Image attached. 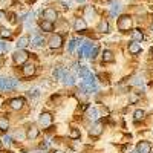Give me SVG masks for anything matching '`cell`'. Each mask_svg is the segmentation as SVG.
I'll return each instance as SVG.
<instances>
[{
  "instance_id": "1",
  "label": "cell",
  "mask_w": 153,
  "mask_h": 153,
  "mask_svg": "<svg viewBox=\"0 0 153 153\" xmlns=\"http://www.w3.org/2000/svg\"><path fill=\"white\" fill-rule=\"evenodd\" d=\"M28 58H29V54H28L25 49H19V51H16L14 55H12V60H14L16 65H25Z\"/></svg>"
},
{
  "instance_id": "2",
  "label": "cell",
  "mask_w": 153,
  "mask_h": 153,
  "mask_svg": "<svg viewBox=\"0 0 153 153\" xmlns=\"http://www.w3.org/2000/svg\"><path fill=\"white\" fill-rule=\"evenodd\" d=\"M132 28V19L129 16H121L118 19V29L121 32H126V31H129Z\"/></svg>"
},
{
  "instance_id": "3",
  "label": "cell",
  "mask_w": 153,
  "mask_h": 153,
  "mask_svg": "<svg viewBox=\"0 0 153 153\" xmlns=\"http://www.w3.org/2000/svg\"><path fill=\"white\" fill-rule=\"evenodd\" d=\"M17 86V80L12 78H0V89L2 91H11Z\"/></svg>"
},
{
  "instance_id": "4",
  "label": "cell",
  "mask_w": 153,
  "mask_h": 153,
  "mask_svg": "<svg viewBox=\"0 0 153 153\" xmlns=\"http://www.w3.org/2000/svg\"><path fill=\"white\" fill-rule=\"evenodd\" d=\"M38 124H40L42 127H49L51 124H52V115H51L49 112H43L40 115V118H38Z\"/></svg>"
},
{
  "instance_id": "5",
  "label": "cell",
  "mask_w": 153,
  "mask_h": 153,
  "mask_svg": "<svg viewBox=\"0 0 153 153\" xmlns=\"http://www.w3.org/2000/svg\"><path fill=\"white\" fill-rule=\"evenodd\" d=\"M61 45H63V37L60 34H55V35H52L49 38V48L58 49V48H61Z\"/></svg>"
},
{
  "instance_id": "6",
  "label": "cell",
  "mask_w": 153,
  "mask_h": 153,
  "mask_svg": "<svg viewBox=\"0 0 153 153\" xmlns=\"http://www.w3.org/2000/svg\"><path fill=\"white\" fill-rule=\"evenodd\" d=\"M101 133H103V123H95L92 127H91V130H89V135H91L92 138H98Z\"/></svg>"
},
{
  "instance_id": "7",
  "label": "cell",
  "mask_w": 153,
  "mask_h": 153,
  "mask_svg": "<svg viewBox=\"0 0 153 153\" xmlns=\"http://www.w3.org/2000/svg\"><path fill=\"white\" fill-rule=\"evenodd\" d=\"M136 153H152V144L149 141H141L136 146Z\"/></svg>"
},
{
  "instance_id": "8",
  "label": "cell",
  "mask_w": 153,
  "mask_h": 153,
  "mask_svg": "<svg viewBox=\"0 0 153 153\" xmlns=\"http://www.w3.org/2000/svg\"><path fill=\"white\" fill-rule=\"evenodd\" d=\"M25 135H26V138L28 139H31V141H32V139H35V138H38V135H40V130H38L37 129V126H29L28 127V130H26V133H25Z\"/></svg>"
},
{
  "instance_id": "9",
  "label": "cell",
  "mask_w": 153,
  "mask_h": 153,
  "mask_svg": "<svg viewBox=\"0 0 153 153\" xmlns=\"http://www.w3.org/2000/svg\"><path fill=\"white\" fill-rule=\"evenodd\" d=\"M43 19L48 20V22H54L57 19V11L54 8H48L43 11Z\"/></svg>"
},
{
  "instance_id": "10",
  "label": "cell",
  "mask_w": 153,
  "mask_h": 153,
  "mask_svg": "<svg viewBox=\"0 0 153 153\" xmlns=\"http://www.w3.org/2000/svg\"><path fill=\"white\" fill-rule=\"evenodd\" d=\"M23 104H25V100L23 98H14L9 101V106L12 110H22L23 109Z\"/></svg>"
},
{
  "instance_id": "11",
  "label": "cell",
  "mask_w": 153,
  "mask_h": 153,
  "mask_svg": "<svg viewBox=\"0 0 153 153\" xmlns=\"http://www.w3.org/2000/svg\"><path fill=\"white\" fill-rule=\"evenodd\" d=\"M74 28H75V31L81 32V31H84V29L87 28V22H86L84 19H76L75 23H74Z\"/></svg>"
},
{
  "instance_id": "12",
  "label": "cell",
  "mask_w": 153,
  "mask_h": 153,
  "mask_svg": "<svg viewBox=\"0 0 153 153\" xmlns=\"http://www.w3.org/2000/svg\"><path fill=\"white\" fill-rule=\"evenodd\" d=\"M129 52L133 54V55H138L139 52H141V43H139V42L129 43Z\"/></svg>"
},
{
  "instance_id": "13",
  "label": "cell",
  "mask_w": 153,
  "mask_h": 153,
  "mask_svg": "<svg viewBox=\"0 0 153 153\" xmlns=\"http://www.w3.org/2000/svg\"><path fill=\"white\" fill-rule=\"evenodd\" d=\"M101 57H103V61H104V63H113V61H115L113 52H112V51H109V49L103 51V52H101Z\"/></svg>"
},
{
  "instance_id": "14",
  "label": "cell",
  "mask_w": 153,
  "mask_h": 153,
  "mask_svg": "<svg viewBox=\"0 0 153 153\" xmlns=\"http://www.w3.org/2000/svg\"><path fill=\"white\" fill-rule=\"evenodd\" d=\"M130 37H132L133 42H141L143 38H144V34H143L141 29H133V31L130 32Z\"/></svg>"
},
{
  "instance_id": "15",
  "label": "cell",
  "mask_w": 153,
  "mask_h": 153,
  "mask_svg": "<svg viewBox=\"0 0 153 153\" xmlns=\"http://www.w3.org/2000/svg\"><path fill=\"white\" fill-rule=\"evenodd\" d=\"M40 28H42V31H45V32H51V31H54V23H52V22H48V20H43V22L40 23Z\"/></svg>"
},
{
  "instance_id": "16",
  "label": "cell",
  "mask_w": 153,
  "mask_h": 153,
  "mask_svg": "<svg viewBox=\"0 0 153 153\" xmlns=\"http://www.w3.org/2000/svg\"><path fill=\"white\" fill-rule=\"evenodd\" d=\"M35 74V66L34 65H25L23 66V75L25 76H32Z\"/></svg>"
},
{
  "instance_id": "17",
  "label": "cell",
  "mask_w": 153,
  "mask_h": 153,
  "mask_svg": "<svg viewBox=\"0 0 153 153\" xmlns=\"http://www.w3.org/2000/svg\"><path fill=\"white\" fill-rule=\"evenodd\" d=\"M84 19L86 20H94L95 19V9L92 6H87L84 9Z\"/></svg>"
},
{
  "instance_id": "18",
  "label": "cell",
  "mask_w": 153,
  "mask_h": 153,
  "mask_svg": "<svg viewBox=\"0 0 153 153\" xmlns=\"http://www.w3.org/2000/svg\"><path fill=\"white\" fill-rule=\"evenodd\" d=\"M29 42H31V40H29V37H26V35H25V37H20V38H19V42H17L19 49H25L28 45H31Z\"/></svg>"
},
{
  "instance_id": "19",
  "label": "cell",
  "mask_w": 153,
  "mask_h": 153,
  "mask_svg": "<svg viewBox=\"0 0 153 153\" xmlns=\"http://www.w3.org/2000/svg\"><path fill=\"white\" fill-rule=\"evenodd\" d=\"M32 45H34L35 48H42V46H45V38L40 37V35H35V37L32 38Z\"/></svg>"
},
{
  "instance_id": "20",
  "label": "cell",
  "mask_w": 153,
  "mask_h": 153,
  "mask_svg": "<svg viewBox=\"0 0 153 153\" xmlns=\"http://www.w3.org/2000/svg\"><path fill=\"white\" fill-rule=\"evenodd\" d=\"M98 31L100 32H109V22L107 20H101L100 22V25H98Z\"/></svg>"
},
{
  "instance_id": "21",
  "label": "cell",
  "mask_w": 153,
  "mask_h": 153,
  "mask_svg": "<svg viewBox=\"0 0 153 153\" xmlns=\"http://www.w3.org/2000/svg\"><path fill=\"white\" fill-rule=\"evenodd\" d=\"M144 117H146V112H144L143 109H138V110H135V113H133V120H135V121H141V120H144Z\"/></svg>"
},
{
  "instance_id": "22",
  "label": "cell",
  "mask_w": 153,
  "mask_h": 153,
  "mask_svg": "<svg viewBox=\"0 0 153 153\" xmlns=\"http://www.w3.org/2000/svg\"><path fill=\"white\" fill-rule=\"evenodd\" d=\"M9 129V121L6 120V117H0V130L6 132Z\"/></svg>"
},
{
  "instance_id": "23",
  "label": "cell",
  "mask_w": 153,
  "mask_h": 153,
  "mask_svg": "<svg viewBox=\"0 0 153 153\" xmlns=\"http://www.w3.org/2000/svg\"><path fill=\"white\" fill-rule=\"evenodd\" d=\"M98 115H100V112H98V109H97V107L89 109V112H87L89 120H97V118H98Z\"/></svg>"
},
{
  "instance_id": "24",
  "label": "cell",
  "mask_w": 153,
  "mask_h": 153,
  "mask_svg": "<svg viewBox=\"0 0 153 153\" xmlns=\"http://www.w3.org/2000/svg\"><path fill=\"white\" fill-rule=\"evenodd\" d=\"M120 9H121L120 3H117V5H112V8H110V14H112V16H117L118 12H120Z\"/></svg>"
},
{
  "instance_id": "25",
  "label": "cell",
  "mask_w": 153,
  "mask_h": 153,
  "mask_svg": "<svg viewBox=\"0 0 153 153\" xmlns=\"http://www.w3.org/2000/svg\"><path fill=\"white\" fill-rule=\"evenodd\" d=\"M71 138H72V139H78V138H80V130L74 127V129L71 130Z\"/></svg>"
},
{
  "instance_id": "26",
  "label": "cell",
  "mask_w": 153,
  "mask_h": 153,
  "mask_svg": "<svg viewBox=\"0 0 153 153\" xmlns=\"http://www.w3.org/2000/svg\"><path fill=\"white\" fill-rule=\"evenodd\" d=\"M76 45H80V43H76V40H75V38H72V40L69 42V52H74Z\"/></svg>"
},
{
  "instance_id": "27",
  "label": "cell",
  "mask_w": 153,
  "mask_h": 153,
  "mask_svg": "<svg viewBox=\"0 0 153 153\" xmlns=\"http://www.w3.org/2000/svg\"><path fill=\"white\" fill-rule=\"evenodd\" d=\"M14 138H16V139H20V141H22V139L26 138V135H25L23 132H20V130H17V132L14 133Z\"/></svg>"
},
{
  "instance_id": "28",
  "label": "cell",
  "mask_w": 153,
  "mask_h": 153,
  "mask_svg": "<svg viewBox=\"0 0 153 153\" xmlns=\"http://www.w3.org/2000/svg\"><path fill=\"white\" fill-rule=\"evenodd\" d=\"M2 141H3V144H5L6 147H9V146H11V141H12V139H11L9 136H3V138H2Z\"/></svg>"
},
{
  "instance_id": "29",
  "label": "cell",
  "mask_w": 153,
  "mask_h": 153,
  "mask_svg": "<svg viewBox=\"0 0 153 153\" xmlns=\"http://www.w3.org/2000/svg\"><path fill=\"white\" fill-rule=\"evenodd\" d=\"M0 34H2V37H9L11 35V32L8 29H2V32H0Z\"/></svg>"
},
{
  "instance_id": "30",
  "label": "cell",
  "mask_w": 153,
  "mask_h": 153,
  "mask_svg": "<svg viewBox=\"0 0 153 153\" xmlns=\"http://www.w3.org/2000/svg\"><path fill=\"white\" fill-rule=\"evenodd\" d=\"M40 94H38V89H34L32 92H29V97H38Z\"/></svg>"
},
{
  "instance_id": "31",
  "label": "cell",
  "mask_w": 153,
  "mask_h": 153,
  "mask_svg": "<svg viewBox=\"0 0 153 153\" xmlns=\"http://www.w3.org/2000/svg\"><path fill=\"white\" fill-rule=\"evenodd\" d=\"M5 19H6V14H5L3 11H0V22H3Z\"/></svg>"
},
{
  "instance_id": "32",
  "label": "cell",
  "mask_w": 153,
  "mask_h": 153,
  "mask_svg": "<svg viewBox=\"0 0 153 153\" xmlns=\"http://www.w3.org/2000/svg\"><path fill=\"white\" fill-rule=\"evenodd\" d=\"M11 2H12V0H2V5H3V6H5V5H6V6H9V5H11Z\"/></svg>"
},
{
  "instance_id": "33",
  "label": "cell",
  "mask_w": 153,
  "mask_h": 153,
  "mask_svg": "<svg viewBox=\"0 0 153 153\" xmlns=\"http://www.w3.org/2000/svg\"><path fill=\"white\" fill-rule=\"evenodd\" d=\"M3 51H5V43H3L2 40H0V54H2Z\"/></svg>"
},
{
  "instance_id": "34",
  "label": "cell",
  "mask_w": 153,
  "mask_h": 153,
  "mask_svg": "<svg viewBox=\"0 0 153 153\" xmlns=\"http://www.w3.org/2000/svg\"><path fill=\"white\" fill-rule=\"evenodd\" d=\"M40 149H48V143H42L40 144Z\"/></svg>"
},
{
  "instance_id": "35",
  "label": "cell",
  "mask_w": 153,
  "mask_h": 153,
  "mask_svg": "<svg viewBox=\"0 0 153 153\" xmlns=\"http://www.w3.org/2000/svg\"><path fill=\"white\" fill-rule=\"evenodd\" d=\"M76 2H78V3H84V2H86V0H76Z\"/></svg>"
},
{
  "instance_id": "36",
  "label": "cell",
  "mask_w": 153,
  "mask_h": 153,
  "mask_svg": "<svg viewBox=\"0 0 153 153\" xmlns=\"http://www.w3.org/2000/svg\"><path fill=\"white\" fill-rule=\"evenodd\" d=\"M54 153H65V152H61V150H55Z\"/></svg>"
},
{
  "instance_id": "37",
  "label": "cell",
  "mask_w": 153,
  "mask_h": 153,
  "mask_svg": "<svg viewBox=\"0 0 153 153\" xmlns=\"http://www.w3.org/2000/svg\"><path fill=\"white\" fill-rule=\"evenodd\" d=\"M152 29H153V25H152Z\"/></svg>"
}]
</instances>
